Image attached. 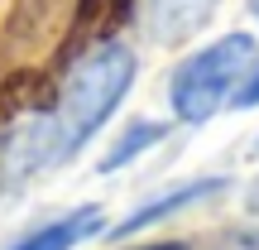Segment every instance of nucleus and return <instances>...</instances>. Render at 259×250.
Here are the masks:
<instances>
[{
    "label": "nucleus",
    "instance_id": "nucleus-6",
    "mask_svg": "<svg viewBox=\"0 0 259 250\" xmlns=\"http://www.w3.org/2000/svg\"><path fill=\"white\" fill-rule=\"evenodd\" d=\"M96 231H101V212H96V207H82V212H67V217H58V222L38 226V231H29L24 241H15L10 250H72V245H82L87 236H96Z\"/></svg>",
    "mask_w": 259,
    "mask_h": 250
},
{
    "label": "nucleus",
    "instance_id": "nucleus-4",
    "mask_svg": "<svg viewBox=\"0 0 259 250\" xmlns=\"http://www.w3.org/2000/svg\"><path fill=\"white\" fill-rule=\"evenodd\" d=\"M125 15H130V0H82L72 29H67L63 58H77V48H82V44H106V39L125 24Z\"/></svg>",
    "mask_w": 259,
    "mask_h": 250
},
{
    "label": "nucleus",
    "instance_id": "nucleus-8",
    "mask_svg": "<svg viewBox=\"0 0 259 250\" xmlns=\"http://www.w3.org/2000/svg\"><path fill=\"white\" fill-rule=\"evenodd\" d=\"M158 139H163V125H154V121H135V125L125 130V139H115V149L101 159V173H111V168L130 164V159H135L144 145H158Z\"/></svg>",
    "mask_w": 259,
    "mask_h": 250
},
{
    "label": "nucleus",
    "instance_id": "nucleus-3",
    "mask_svg": "<svg viewBox=\"0 0 259 250\" xmlns=\"http://www.w3.org/2000/svg\"><path fill=\"white\" fill-rule=\"evenodd\" d=\"M139 10L154 44H183L211 19L216 0H139Z\"/></svg>",
    "mask_w": 259,
    "mask_h": 250
},
{
    "label": "nucleus",
    "instance_id": "nucleus-2",
    "mask_svg": "<svg viewBox=\"0 0 259 250\" xmlns=\"http://www.w3.org/2000/svg\"><path fill=\"white\" fill-rule=\"evenodd\" d=\"M254 58H259V48L250 34H226L216 44H206L202 53H192L173 73V111L187 125L211 121L231 96L240 101L245 82L254 77Z\"/></svg>",
    "mask_w": 259,
    "mask_h": 250
},
{
    "label": "nucleus",
    "instance_id": "nucleus-7",
    "mask_svg": "<svg viewBox=\"0 0 259 250\" xmlns=\"http://www.w3.org/2000/svg\"><path fill=\"white\" fill-rule=\"evenodd\" d=\"M221 178H202V183H187V188H178V193H168V197H158V202H144L135 217H125L120 226H115L111 236H130V231H144V226H154V222H163V217H173V212H183L187 202H197V197H206V193H221Z\"/></svg>",
    "mask_w": 259,
    "mask_h": 250
},
{
    "label": "nucleus",
    "instance_id": "nucleus-9",
    "mask_svg": "<svg viewBox=\"0 0 259 250\" xmlns=\"http://www.w3.org/2000/svg\"><path fill=\"white\" fill-rule=\"evenodd\" d=\"M254 101H259V73L245 82V92H240V106H254Z\"/></svg>",
    "mask_w": 259,
    "mask_h": 250
},
{
    "label": "nucleus",
    "instance_id": "nucleus-10",
    "mask_svg": "<svg viewBox=\"0 0 259 250\" xmlns=\"http://www.w3.org/2000/svg\"><path fill=\"white\" fill-rule=\"evenodd\" d=\"M250 212H259V183L250 188Z\"/></svg>",
    "mask_w": 259,
    "mask_h": 250
},
{
    "label": "nucleus",
    "instance_id": "nucleus-11",
    "mask_svg": "<svg viewBox=\"0 0 259 250\" xmlns=\"http://www.w3.org/2000/svg\"><path fill=\"white\" fill-rule=\"evenodd\" d=\"M144 250H187V245H144Z\"/></svg>",
    "mask_w": 259,
    "mask_h": 250
},
{
    "label": "nucleus",
    "instance_id": "nucleus-12",
    "mask_svg": "<svg viewBox=\"0 0 259 250\" xmlns=\"http://www.w3.org/2000/svg\"><path fill=\"white\" fill-rule=\"evenodd\" d=\"M254 149H259V145H254Z\"/></svg>",
    "mask_w": 259,
    "mask_h": 250
},
{
    "label": "nucleus",
    "instance_id": "nucleus-5",
    "mask_svg": "<svg viewBox=\"0 0 259 250\" xmlns=\"http://www.w3.org/2000/svg\"><path fill=\"white\" fill-rule=\"evenodd\" d=\"M53 101V82L44 73H5L0 77V135L29 111H44Z\"/></svg>",
    "mask_w": 259,
    "mask_h": 250
},
{
    "label": "nucleus",
    "instance_id": "nucleus-1",
    "mask_svg": "<svg viewBox=\"0 0 259 250\" xmlns=\"http://www.w3.org/2000/svg\"><path fill=\"white\" fill-rule=\"evenodd\" d=\"M130 82H135V53H130L125 44H96L87 58L72 63V73H67L53 111H44L48 130H53L58 164L72 159L77 149L106 125V116L120 106Z\"/></svg>",
    "mask_w": 259,
    "mask_h": 250
}]
</instances>
